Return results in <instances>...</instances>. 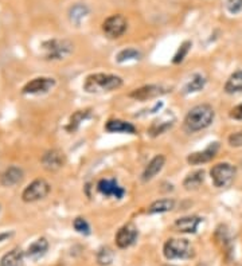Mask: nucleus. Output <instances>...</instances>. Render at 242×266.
Masks as SVG:
<instances>
[{"label": "nucleus", "mask_w": 242, "mask_h": 266, "mask_svg": "<svg viewBox=\"0 0 242 266\" xmlns=\"http://www.w3.org/2000/svg\"><path fill=\"white\" fill-rule=\"evenodd\" d=\"M23 265V251L20 249H14L8 251L0 259V266H22Z\"/></svg>", "instance_id": "obj_20"}, {"label": "nucleus", "mask_w": 242, "mask_h": 266, "mask_svg": "<svg viewBox=\"0 0 242 266\" xmlns=\"http://www.w3.org/2000/svg\"><path fill=\"white\" fill-rule=\"evenodd\" d=\"M89 116H90V110H78V112H75V113L70 117V122H69V125H67L66 129L69 130V132H75V130L78 129L82 122L85 121Z\"/></svg>", "instance_id": "obj_25"}, {"label": "nucleus", "mask_w": 242, "mask_h": 266, "mask_svg": "<svg viewBox=\"0 0 242 266\" xmlns=\"http://www.w3.org/2000/svg\"><path fill=\"white\" fill-rule=\"evenodd\" d=\"M49 192H50V184L47 183L46 180L36 179L24 188L23 194H22V199L26 203H32V202L46 198Z\"/></svg>", "instance_id": "obj_7"}, {"label": "nucleus", "mask_w": 242, "mask_h": 266, "mask_svg": "<svg viewBox=\"0 0 242 266\" xmlns=\"http://www.w3.org/2000/svg\"><path fill=\"white\" fill-rule=\"evenodd\" d=\"M97 190L101 192L104 196H114L117 199H121L124 196V188L120 187L117 180L114 179H102L98 182Z\"/></svg>", "instance_id": "obj_14"}, {"label": "nucleus", "mask_w": 242, "mask_h": 266, "mask_svg": "<svg viewBox=\"0 0 242 266\" xmlns=\"http://www.w3.org/2000/svg\"><path fill=\"white\" fill-rule=\"evenodd\" d=\"M73 226H74V229L77 231H78L79 234H84V235L90 234L89 223L86 222V220L84 219V218H81V216H78V218H75L74 223H73Z\"/></svg>", "instance_id": "obj_30"}, {"label": "nucleus", "mask_w": 242, "mask_h": 266, "mask_svg": "<svg viewBox=\"0 0 242 266\" xmlns=\"http://www.w3.org/2000/svg\"><path fill=\"white\" fill-rule=\"evenodd\" d=\"M121 85H123V79L118 75L97 73L86 77L84 82V90H86L88 93H105V92L118 89Z\"/></svg>", "instance_id": "obj_1"}, {"label": "nucleus", "mask_w": 242, "mask_h": 266, "mask_svg": "<svg viewBox=\"0 0 242 266\" xmlns=\"http://www.w3.org/2000/svg\"><path fill=\"white\" fill-rule=\"evenodd\" d=\"M141 58V53L136 49H124L117 54V62L123 63L125 61H136Z\"/></svg>", "instance_id": "obj_28"}, {"label": "nucleus", "mask_w": 242, "mask_h": 266, "mask_svg": "<svg viewBox=\"0 0 242 266\" xmlns=\"http://www.w3.org/2000/svg\"><path fill=\"white\" fill-rule=\"evenodd\" d=\"M219 144L218 143H211L209 147H207L205 151H200V152H194L191 155H188L187 161L191 165H198L203 164V163H209L210 160H213L218 152Z\"/></svg>", "instance_id": "obj_11"}, {"label": "nucleus", "mask_w": 242, "mask_h": 266, "mask_svg": "<svg viewBox=\"0 0 242 266\" xmlns=\"http://www.w3.org/2000/svg\"><path fill=\"white\" fill-rule=\"evenodd\" d=\"M206 85V78L202 74H194L191 81L184 86V93H195L199 92Z\"/></svg>", "instance_id": "obj_26"}, {"label": "nucleus", "mask_w": 242, "mask_h": 266, "mask_svg": "<svg viewBox=\"0 0 242 266\" xmlns=\"http://www.w3.org/2000/svg\"><path fill=\"white\" fill-rule=\"evenodd\" d=\"M225 92L229 94H234L242 92V71H235L234 74L230 75L225 85Z\"/></svg>", "instance_id": "obj_23"}, {"label": "nucleus", "mask_w": 242, "mask_h": 266, "mask_svg": "<svg viewBox=\"0 0 242 266\" xmlns=\"http://www.w3.org/2000/svg\"><path fill=\"white\" fill-rule=\"evenodd\" d=\"M164 163H166V157L163 155H157V156L153 157L152 160L148 163V165L145 167L144 172H143V180L148 182V180L153 179L162 171Z\"/></svg>", "instance_id": "obj_15"}, {"label": "nucleus", "mask_w": 242, "mask_h": 266, "mask_svg": "<svg viewBox=\"0 0 242 266\" xmlns=\"http://www.w3.org/2000/svg\"><path fill=\"white\" fill-rule=\"evenodd\" d=\"M200 223V218L199 216H184V218H180L175 222V226L178 229V231L180 233H188V234H191V233H195L198 226H199Z\"/></svg>", "instance_id": "obj_17"}, {"label": "nucleus", "mask_w": 242, "mask_h": 266, "mask_svg": "<svg viewBox=\"0 0 242 266\" xmlns=\"http://www.w3.org/2000/svg\"><path fill=\"white\" fill-rule=\"evenodd\" d=\"M226 8L230 14H238L242 10V0H226Z\"/></svg>", "instance_id": "obj_31"}, {"label": "nucleus", "mask_w": 242, "mask_h": 266, "mask_svg": "<svg viewBox=\"0 0 242 266\" xmlns=\"http://www.w3.org/2000/svg\"><path fill=\"white\" fill-rule=\"evenodd\" d=\"M114 254L110 247H101L97 253V262L102 266H108L113 262Z\"/></svg>", "instance_id": "obj_27"}, {"label": "nucleus", "mask_w": 242, "mask_h": 266, "mask_svg": "<svg viewBox=\"0 0 242 266\" xmlns=\"http://www.w3.org/2000/svg\"><path fill=\"white\" fill-rule=\"evenodd\" d=\"M49 249V242L46 238L36 239L35 242H32L27 249V255L31 259H39L41 257L46 254Z\"/></svg>", "instance_id": "obj_19"}, {"label": "nucleus", "mask_w": 242, "mask_h": 266, "mask_svg": "<svg viewBox=\"0 0 242 266\" xmlns=\"http://www.w3.org/2000/svg\"><path fill=\"white\" fill-rule=\"evenodd\" d=\"M214 116V110L210 105H198L187 113L184 118V126L188 132H198L210 125Z\"/></svg>", "instance_id": "obj_2"}, {"label": "nucleus", "mask_w": 242, "mask_h": 266, "mask_svg": "<svg viewBox=\"0 0 242 266\" xmlns=\"http://www.w3.org/2000/svg\"><path fill=\"white\" fill-rule=\"evenodd\" d=\"M164 257L167 259H183L192 257V247L187 239L172 238L164 243Z\"/></svg>", "instance_id": "obj_3"}, {"label": "nucleus", "mask_w": 242, "mask_h": 266, "mask_svg": "<svg viewBox=\"0 0 242 266\" xmlns=\"http://www.w3.org/2000/svg\"><path fill=\"white\" fill-rule=\"evenodd\" d=\"M166 92L167 90L159 86V85H145V86L133 90L132 93L129 94V97L135 98L137 101H147V100H152V98L159 97V96L164 94Z\"/></svg>", "instance_id": "obj_10"}, {"label": "nucleus", "mask_w": 242, "mask_h": 266, "mask_svg": "<svg viewBox=\"0 0 242 266\" xmlns=\"http://www.w3.org/2000/svg\"><path fill=\"white\" fill-rule=\"evenodd\" d=\"M211 179L215 187L223 188L230 186L235 176V168L229 163H219L214 165L210 171Z\"/></svg>", "instance_id": "obj_5"}, {"label": "nucleus", "mask_w": 242, "mask_h": 266, "mask_svg": "<svg viewBox=\"0 0 242 266\" xmlns=\"http://www.w3.org/2000/svg\"><path fill=\"white\" fill-rule=\"evenodd\" d=\"M137 235H139L137 227L133 223H127L116 234V245L120 249H127L136 241Z\"/></svg>", "instance_id": "obj_9"}, {"label": "nucleus", "mask_w": 242, "mask_h": 266, "mask_svg": "<svg viewBox=\"0 0 242 266\" xmlns=\"http://www.w3.org/2000/svg\"><path fill=\"white\" fill-rule=\"evenodd\" d=\"M229 144L231 147H241L242 145V132H235L229 136Z\"/></svg>", "instance_id": "obj_32"}, {"label": "nucleus", "mask_w": 242, "mask_h": 266, "mask_svg": "<svg viewBox=\"0 0 242 266\" xmlns=\"http://www.w3.org/2000/svg\"><path fill=\"white\" fill-rule=\"evenodd\" d=\"M8 237H10V234H0V242L4 241L6 238H8Z\"/></svg>", "instance_id": "obj_34"}, {"label": "nucleus", "mask_w": 242, "mask_h": 266, "mask_svg": "<svg viewBox=\"0 0 242 266\" xmlns=\"http://www.w3.org/2000/svg\"><path fill=\"white\" fill-rule=\"evenodd\" d=\"M174 122H175V116H174L171 112H167V113H164L163 116L156 118V120L151 124L148 132L151 133V136L153 137L159 136L162 133L167 132L168 129H171L172 126H174Z\"/></svg>", "instance_id": "obj_12"}, {"label": "nucleus", "mask_w": 242, "mask_h": 266, "mask_svg": "<svg viewBox=\"0 0 242 266\" xmlns=\"http://www.w3.org/2000/svg\"><path fill=\"white\" fill-rule=\"evenodd\" d=\"M205 182V171L199 169V171H195V172L190 173L186 179L183 180V187L186 190H196L198 187L202 186V183Z\"/></svg>", "instance_id": "obj_22"}, {"label": "nucleus", "mask_w": 242, "mask_h": 266, "mask_svg": "<svg viewBox=\"0 0 242 266\" xmlns=\"http://www.w3.org/2000/svg\"><path fill=\"white\" fill-rule=\"evenodd\" d=\"M127 28H128V22L120 14L106 18L102 23V31L110 39H117V38L124 35Z\"/></svg>", "instance_id": "obj_6"}, {"label": "nucleus", "mask_w": 242, "mask_h": 266, "mask_svg": "<svg viewBox=\"0 0 242 266\" xmlns=\"http://www.w3.org/2000/svg\"><path fill=\"white\" fill-rule=\"evenodd\" d=\"M45 58L49 61H59L66 58L73 51V43L67 39H50L43 42Z\"/></svg>", "instance_id": "obj_4"}, {"label": "nucleus", "mask_w": 242, "mask_h": 266, "mask_svg": "<svg viewBox=\"0 0 242 266\" xmlns=\"http://www.w3.org/2000/svg\"><path fill=\"white\" fill-rule=\"evenodd\" d=\"M105 129L110 133H129V135H135L136 128L124 120H109L106 122Z\"/></svg>", "instance_id": "obj_18"}, {"label": "nucleus", "mask_w": 242, "mask_h": 266, "mask_svg": "<svg viewBox=\"0 0 242 266\" xmlns=\"http://www.w3.org/2000/svg\"><path fill=\"white\" fill-rule=\"evenodd\" d=\"M230 117L234 118V120H242V104H239V105L231 109Z\"/></svg>", "instance_id": "obj_33"}, {"label": "nucleus", "mask_w": 242, "mask_h": 266, "mask_svg": "<svg viewBox=\"0 0 242 266\" xmlns=\"http://www.w3.org/2000/svg\"><path fill=\"white\" fill-rule=\"evenodd\" d=\"M23 179V171L19 167H10L2 175V184L6 187H12L20 183Z\"/></svg>", "instance_id": "obj_16"}, {"label": "nucleus", "mask_w": 242, "mask_h": 266, "mask_svg": "<svg viewBox=\"0 0 242 266\" xmlns=\"http://www.w3.org/2000/svg\"><path fill=\"white\" fill-rule=\"evenodd\" d=\"M88 14H89V8L86 7L85 4H75L69 11V19L75 26H79L82 23V20L88 16Z\"/></svg>", "instance_id": "obj_21"}, {"label": "nucleus", "mask_w": 242, "mask_h": 266, "mask_svg": "<svg viewBox=\"0 0 242 266\" xmlns=\"http://www.w3.org/2000/svg\"><path fill=\"white\" fill-rule=\"evenodd\" d=\"M55 86V79L49 77H38L31 79L23 87V94H43Z\"/></svg>", "instance_id": "obj_8"}, {"label": "nucleus", "mask_w": 242, "mask_h": 266, "mask_svg": "<svg viewBox=\"0 0 242 266\" xmlns=\"http://www.w3.org/2000/svg\"><path fill=\"white\" fill-rule=\"evenodd\" d=\"M174 206H175V202L172 199H159L149 206L148 214H160V212L171 211Z\"/></svg>", "instance_id": "obj_24"}, {"label": "nucleus", "mask_w": 242, "mask_h": 266, "mask_svg": "<svg viewBox=\"0 0 242 266\" xmlns=\"http://www.w3.org/2000/svg\"><path fill=\"white\" fill-rule=\"evenodd\" d=\"M191 46H192V43L190 42V40H186V42H183V43L180 45L179 49H178V51H176L175 55H174V59H172V62L174 63L183 62V59L186 58V55L188 54V51H190Z\"/></svg>", "instance_id": "obj_29"}, {"label": "nucleus", "mask_w": 242, "mask_h": 266, "mask_svg": "<svg viewBox=\"0 0 242 266\" xmlns=\"http://www.w3.org/2000/svg\"><path fill=\"white\" fill-rule=\"evenodd\" d=\"M42 165L49 171H57L65 164V155L58 149L47 151L42 156Z\"/></svg>", "instance_id": "obj_13"}]
</instances>
